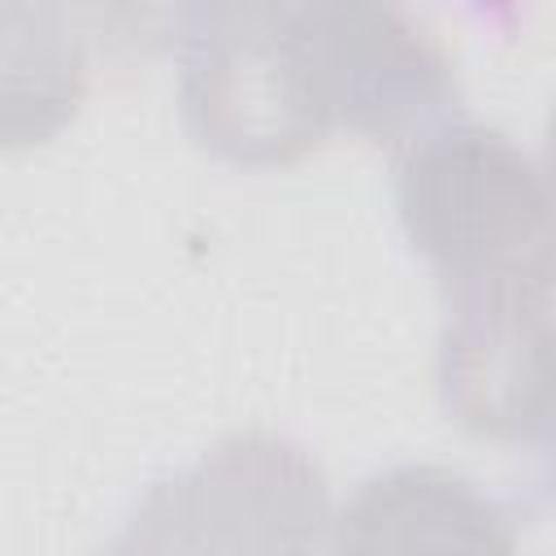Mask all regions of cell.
<instances>
[{
    "instance_id": "1",
    "label": "cell",
    "mask_w": 556,
    "mask_h": 556,
    "mask_svg": "<svg viewBox=\"0 0 556 556\" xmlns=\"http://www.w3.org/2000/svg\"><path fill=\"white\" fill-rule=\"evenodd\" d=\"M178 104L191 139L235 165H287L330 122L313 83L304 0H213L178 13Z\"/></svg>"
},
{
    "instance_id": "2",
    "label": "cell",
    "mask_w": 556,
    "mask_h": 556,
    "mask_svg": "<svg viewBox=\"0 0 556 556\" xmlns=\"http://www.w3.org/2000/svg\"><path fill=\"white\" fill-rule=\"evenodd\" d=\"M326 530L330 486L313 452L235 430L156 478L96 556H317Z\"/></svg>"
},
{
    "instance_id": "3",
    "label": "cell",
    "mask_w": 556,
    "mask_h": 556,
    "mask_svg": "<svg viewBox=\"0 0 556 556\" xmlns=\"http://www.w3.org/2000/svg\"><path fill=\"white\" fill-rule=\"evenodd\" d=\"M395 208L443 287L552 256L543 165L486 122L452 117L400 148Z\"/></svg>"
},
{
    "instance_id": "4",
    "label": "cell",
    "mask_w": 556,
    "mask_h": 556,
    "mask_svg": "<svg viewBox=\"0 0 556 556\" xmlns=\"http://www.w3.org/2000/svg\"><path fill=\"white\" fill-rule=\"evenodd\" d=\"M439 400L473 434L543 443L552 426V256L443 287Z\"/></svg>"
},
{
    "instance_id": "5",
    "label": "cell",
    "mask_w": 556,
    "mask_h": 556,
    "mask_svg": "<svg viewBox=\"0 0 556 556\" xmlns=\"http://www.w3.org/2000/svg\"><path fill=\"white\" fill-rule=\"evenodd\" d=\"M304 30L330 130L343 126L400 152L456 117V65L404 9L374 0H304Z\"/></svg>"
},
{
    "instance_id": "6",
    "label": "cell",
    "mask_w": 556,
    "mask_h": 556,
    "mask_svg": "<svg viewBox=\"0 0 556 556\" xmlns=\"http://www.w3.org/2000/svg\"><path fill=\"white\" fill-rule=\"evenodd\" d=\"M330 556H517V526L473 478L404 460L348 495L330 521Z\"/></svg>"
},
{
    "instance_id": "7",
    "label": "cell",
    "mask_w": 556,
    "mask_h": 556,
    "mask_svg": "<svg viewBox=\"0 0 556 556\" xmlns=\"http://www.w3.org/2000/svg\"><path fill=\"white\" fill-rule=\"evenodd\" d=\"M87 48L56 4H0V152L48 143L78 113Z\"/></svg>"
}]
</instances>
